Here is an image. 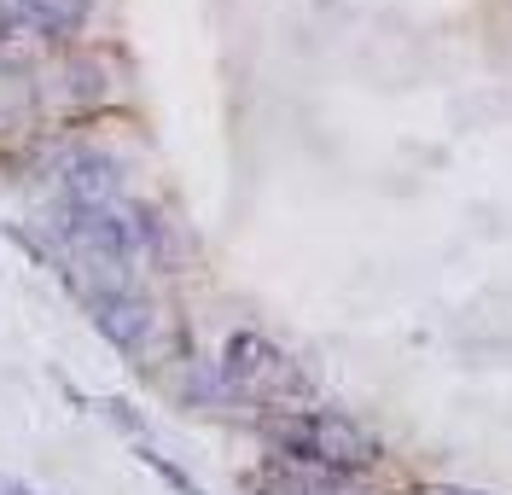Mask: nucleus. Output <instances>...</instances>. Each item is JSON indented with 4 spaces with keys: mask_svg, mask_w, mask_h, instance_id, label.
<instances>
[{
    "mask_svg": "<svg viewBox=\"0 0 512 495\" xmlns=\"http://www.w3.org/2000/svg\"><path fill=\"white\" fill-rule=\"evenodd\" d=\"M268 443L280 449V461L291 466H326V472H361L384 455L379 437L367 426H355L338 408H297V414H268L262 420Z\"/></svg>",
    "mask_w": 512,
    "mask_h": 495,
    "instance_id": "obj_1",
    "label": "nucleus"
},
{
    "mask_svg": "<svg viewBox=\"0 0 512 495\" xmlns=\"http://www.w3.org/2000/svg\"><path fill=\"white\" fill-rule=\"evenodd\" d=\"M222 385L251 391V396H268V402H280V396H309V379H303V373H297L268 338H256V332H233V338H227Z\"/></svg>",
    "mask_w": 512,
    "mask_h": 495,
    "instance_id": "obj_2",
    "label": "nucleus"
},
{
    "mask_svg": "<svg viewBox=\"0 0 512 495\" xmlns=\"http://www.w3.org/2000/svg\"><path fill=\"white\" fill-rule=\"evenodd\" d=\"M76 303L88 309L94 332L111 344V350H123V356H146L158 315H152V303L134 292V286H88V292H76Z\"/></svg>",
    "mask_w": 512,
    "mask_h": 495,
    "instance_id": "obj_3",
    "label": "nucleus"
},
{
    "mask_svg": "<svg viewBox=\"0 0 512 495\" xmlns=\"http://www.w3.org/2000/svg\"><path fill=\"white\" fill-rule=\"evenodd\" d=\"M64 198L70 204H123V164L99 146H76L64 158Z\"/></svg>",
    "mask_w": 512,
    "mask_h": 495,
    "instance_id": "obj_4",
    "label": "nucleus"
},
{
    "mask_svg": "<svg viewBox=\"0 0 512 495\" xmlns=\"http://www.w3.org/2000/svg\"><path fill=\"white\" fill-rule=\"evenodd\" d=\"M94 18V0H12V24L41 41H76Z\"/></svg>",
    "mask_w": 512,
    "mask_h": 495,
    "instance_id": "obj_5",
    "label": "nucleus"
},
{
    "mask_svg": "<svg viewBox=\"0 0 512 495\" xmlns=\"http://www.w3.org/2000/svg\"><path fill=\"white\" fill-rule=\"evenodd\" d=\"M134 455H140V461L152 466V472H158V478H163V484H169V490H175V495H204V490H198V484H192V478H187V472H181V466L169 461V455H158L152 443H140Z\"/></svg>",
    "mask_w": 512,
    "mask_h": 495,
    "instance_id": "obj_6",
    "label": "nucleus"
},
{
    "mask_svg": "<svg viewBox=\"0 0 512 495\" xmlns=\"http://www.w3.org/2000/svg\"><path fill=\"white\" fill-rule=\"evenodd\" d=\"M105 414H111V420H117V426H123V431H134V437H146V420H140V414L128 408L123 396H117V402H105Z\"/></svg>",
    "mask_w": 512,
    "mask_h": 495,
    "instance_id": "obj_7",
    "label": "nucleus"
},
{
    "mask_svg": "<svg viewBox=\"0 0 512 495\" xmlns=\"http://www.w3.org/2000/svg\"><path fill=\"white\" fill-rule=\"evenodd\" d=\"M6 495H35V490H24V484H6Z\"/></svg>",
    "mask_w": 512,
    "mask_h": 495,
    "instance_id": "obj_8",
    "label": "nucleus"
},
{
    "mask_svg": "<svg viewBox=\"0 0 512 495\" xmlns=\"http://www.w3.org/2000/svg\"><path fill=\"white\" fill-rule=\"evenodd\" d=\"M0 495H6V484H0Z\"/></svg>",
    "mask_w": 512,
    "mask_h": 495,
    "instance_id": "obj_9",
    "label": "nucleus"
}]
</instances>
